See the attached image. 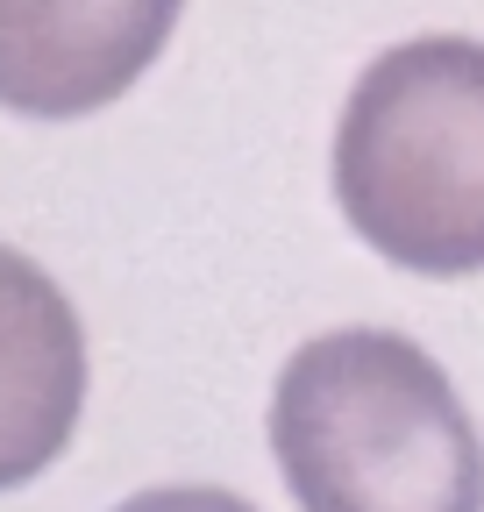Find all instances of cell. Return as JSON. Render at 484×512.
I'll list each match as a JSON object with an SVG mask.
<instances>
[{
	"label": "cell",
	"mask_w": 484,
	"mask_h": 512,
	"mask_svg": "<svg viewBox=\"0 0 484 512\" xmlns=\"http://www.w3.org/2000/svg\"><path fill=\"white\" fill-rule=\"evenodd\" d=\"M114 512H257V505L235 491H214V484H164V491H136Z\"/></svg>",
	"instance_id": "5"
},
{
	"label": "cell",
	"mask_w": 484,
	"mask_h": 512,
	"mask_svg": "<svg viewBox=\"0 0 484 512\" xmlns=\"http://www.w3.org/2000/svg\"><path fill=\"white\" fill-rule=\"evenodd\" d=\"M264 427L299 512H484L477 420L449 370L392 328L299 342Z\"/></svg>",
	"instance_id": "1"
},
{
	"label": "cell",
	"mask_w": 484,
	"mask_h": 512,
	"mask_svg": "<svg viewBox=\"0 0 484 512\" xmlns=\"http://www.w3.org/2000/svg\"><path fill=\"white\" fill-rule=\"evenodd\" d=\"M186 0H0V107L79 121L164 57Z\"/></svg>",
	"instance_id": "3"
},
{
	"label": "cell",
	"mask_w": 484,
	"mask_h": 512,
	"mask_svg": "<svg viewBox=\"0 0 484 512\" xmlns=\"http://www.w3.org/2000/svg\"><path fill=\"white\" fill-rule=\"evenodd\" d=\"M335 207L363 249L413 278L484 271V43L413 36L356 72L335 157Z\"/></svg>",
	"instance_id": "2"
},
{
	"label": "cell",
	"mask_w": 484,
	"mask_h": 512,
	"mask_svg": "<svg viewBox=\"0 0 484 512\" xmlns=\"http://www.w3.org/2000/svg\"><path fill=\"white\" fill-rule=\"evenodd\" d=\"M86 413V328L43 264L0 242V491L43 477Z\"/></svg>",
	"instance_id": "4"
}]
</instances>
